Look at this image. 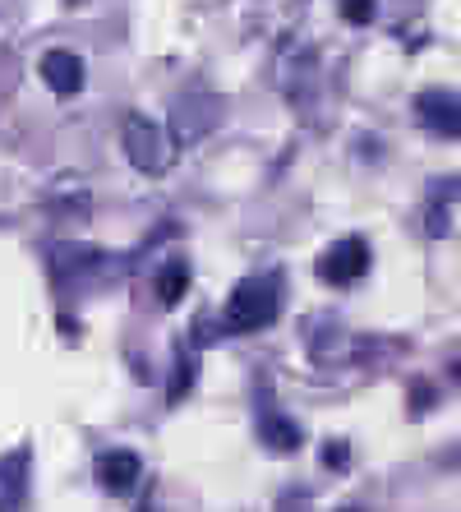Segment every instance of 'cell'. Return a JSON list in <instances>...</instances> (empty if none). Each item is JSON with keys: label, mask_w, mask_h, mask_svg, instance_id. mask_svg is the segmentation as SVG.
<instances>
[{"label": "cell", "mask_w": 461, "mask_h": 512, "mask_svg": "<svg viewBox=\"0 0 461 512\" xmlns=\"http://www.w3.org/2000/svg\"><path fill=\"white\" fill-rule=\"evenodd\" d=\"M277 310H282V286H277V277L272 273L245 277V282H236L231 300H226L222 333H259V328H268V323L277 319Z\"/></svg>", "instance_id": "6da1fadb"}, {"label": "cell", "mask_w": 461, "mask_h": 512, "mask_svg": "<svg viewBox=\"0 0 461 512\" xmlns=\"http://www.w3.org/2000/svg\"><path fill=\"white\" fill-rule=\"evenodd\" d=\"M226 116V102L217 93H185L176 102V111H171V134H176V143H199L208 139V134L222 125Z\"/></svg>", "instance_id": "7a4b0ae2"}, {"label": "cell", "mask_w": 461, "mask_h": 512, "mask_svg": "<svg viewBox=\"0 0 461 512\" xmlns=\"http://www.w3.org/2000/svg\"><path fill=\"white\" fill-rule=\"evenodd\" d=\"M125 153H130V162L143 171V176H162L166 162H171L162 130H157L148 116H130V120H125Z\"/></svg>", "instance_id": "3957f363"}, {"label": "cell", "mask_w": 461, "mask_h": 512, "mask_svg": "<svg viewBox=\"0 0 461 512\" xmlns=\"http://www.w3.org/2000/svg\"><path fill=\"white\" fill-rule=\"evenodd\" d=\"M365 273H369V245L360 236L337 240V245L319 259V277L323 282H332V286H351V282H360Z\"/></svg>", "instance_id": "277c9868"}, {"label": "cell", "mask_w": 461, "mask_h": 512, "mask_svg": "<svg viewBox=\"0 0 461 512\" xmlns=\"http://www.w3.org/2000/svg\"><path fill=\"white\" fill-rule=\"evenodd\" d=\"M28 466H33V453H28V448H14L10 457H0V512H24Z\"/></svg>", "instance_id": "5b68a950"}, {"label": "cell", "mask_w": 461, "mask_h": 512, "mask_svg": "<svg viewBox=\"0 0 461 512\" xmlns=\"http://www.w3.org/2000/svg\"><path fill=\"white\" fill-rule=\"evenodd\" d=\"M97 480L111 489V494H134V485L143 480V462L130 448H111V453L97 457Z\"/></svg>", "instance_id": "8992f818"}, {"label": "cell", "mask_w": 461, "mask_h": 512, "mask_svg": "<svg viewBox=\"0 0 461 512\" xmlns=\"http://www.w3.org/2000/svg\"><path fill=\"white\" fill-rule=\"evenodd\" d=\"M415 111L425 120V130L434 134H457V93L452 88H425V93L415 97Z\"/></svg>", "instance_id": "52a82bcc"}, {"label": "cell", "mask_w": 461, "mask_h": 512, "mask_svg": "<svg viewBox=\"0 0 461 512\" xmlns=\"http://www.w3.org/2000/svg\"><path fill=\"white\" fill-rule=\"evenodd\" d=\"M42 79H47L51 93L74 97L83 88V60L74 56V51H65V47L47 51V56H42Z\"/></svg>", "instance_id": "ba28073f"}, {"label": "cell", "mask_w": 461, "mask_h": 512, "mask_svg": "<svg viewBox=\"0 0 461 512\" xmlns=\"http://www.w3.org/2000/svg\"><path fill=\"white\" fill-rule=\"evenodd\" d=\"M259 439L268 443L272 453H296L305 434H300V425L296 420H286L282 411H263L259 416Z\"/></svg>", "instance_id": "9c48e42d"}, {"label": "cell", "mask_w": 461, "mask_h": 512, "mask_svg": "<svg viewBox=\"0 0 461 512\" xmlns=\"http://www.w3.org/2000/svg\"><path fill=\"white\" fill-rule=\"evenodd\" d=\"M185 291H190V263L171 259L162 273H157V300L171 310V305H180V300H185Z\"/></svg>", "instance_id": "30bf717a"}, {"label": "cell", "mask_w": 461, "mask_h": 512, "mask_svg": "<svg viewBox=\"0 0 461 512\" xmlns=\"http://www.w3.org/2000/svg\"><path fill=\"white\" fill-rule=\"evenodd\" d=\"M194 374H199V360L194 356H180L176 360V383H171V393H166V402H180V397L194 388Z\"/></svg>", "instance_id": "8fae6325"}, {"label": "cell", "mask_w": 461, "mask_h": 512, "mask_svg": "<svg viewBox=\"0 0 461 512\" xmlns=\"http://www.w3.org/2000/svg\"><path fill=\"white\" fill-rule=\"evenodd\" d=\"M342 19L346 24H369V19H374V0H346Z\"/></svg>", "instance_id": "7c38bea8"}, {"label": "cell", "mask_w": 461, "mask_h": 512, "mask_svg": "<svg viewBox=\"0 0 461 512\" xmlns=\"http://www.w3.org/2000/svg\"><path fill=\"white\" fill-rule=\"evenodd\" d=\"M323 466H332V471H346V466H351V453H346V443H342V439L323 448Z\"/></svg>", "instance_id": "4fadbf2b"}, {"label": "cell", "mask_w": 461, "mask_h": 512, "mask_svg": "<svg viewBox=\"0 0 461 512\" xmlns=\"http://www.w3.org/2000/svg\"><path fill=\"white\" fill-rule=\"evenodd\" d=\"M448 222H452V217L448 213H438V208H434V213H429V236H448Z\"/></svg>", "instance_id": "5bb4252c"}]
</instances>
